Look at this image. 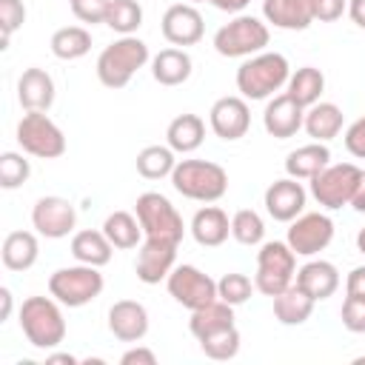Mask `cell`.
<instances>
[{
  "label": "cell",
  "instance_id": "6",
  "mask_svg": "<svg viewBox=\"0 0 365 365\" xmlns=\"http://www.w3.org/2000/svg\"><path fill=\"white\" fill-rule=\"evenodd\" d=\"M103 274L94 265H68V268H57L48 277V294L66 305V308H83L91 299H97L103 294Z\"/></svg>",
  "mask_w": 365,
  "mask_h": 365
},
{
  "label": "cell",
  "instance_id": "20",
  "mask_svg": "<svg viewBox=\"0 0 365 365\" xmlns=\"http://www.w3.org/2000/svg\"><path fill=\"white\" fill-rule=\"evenodd\" d=\"M17 100L26 111H48L54 103V80L46 68L31 66L17 80Z\"/></svg>",
  "mask_w": 365,
  "mask_h": 365
},
{
  "label": "cell",
  "instance_id": "43",
  "mask_svg": "<svg viewBox=\"0 0 365 365\" xmlns=\"http://www.w3.org/2000/svg\"><path fill=\"white\" fill-rule=\"evenodd\" d=\"M339 317H342V325L351 334H365V297H348L345 294Z\"/></svg>",
  "mask_w": 365,
  "mask_h": 365
},
{
  "label": "cell",
  "instance_id": "45",
  "mask_svg": "<svg viewBox=\"0 0 365 365\" xmlns=\"http://www.w3.org/2000/svg\"><path fill=\"white\" fill-rule=\"evenodd\" d=\"M314 3V20L334 23L348 11V0H311Z\"/></svg>",
  "mask_w": 365,
  "mask_h": 365
},
{
  "label": "cell",
  "instance_id": "44",
  "mask_svg": "<svg viewBox=\"0 0 365 365\" xmlns=\"http://www.w3.org/2000/svg\"><path fill=\"white\" fill-rule=\"evenodd\" d=\"M345 148L351 157L365 160V114L345 128Z\"/></svg>",
  "mask_w": 365,
  "mask_h": 365
},
{
  "label": "cell",
  "instance_id": "35",
  "mask_svg": "<svg viewBox=\"0 0 365 365\" xmlns=\"http://www.w3.org/2000/svg\"><path fill=\"white\" fill-rule=\"evenodd\" d=\"M174 148L171 145H145L140 154H137V174L145 177V180H163V177H171L177 160H174Z\"/></svg>",
  "mask_w": 365,
  "mask_h": 365
},
{
  "label": "cell",
  "instance_id": "33",
  "mask_svg": "<svg viewBox=\"0 0 365 365\" xmlns=\"http://www.w3.org/2000/svg\"><path fill=\"white\" fill-rule=\"evenodd\" d=\"M228 325H234V305H228L222 299H214V302L191 311V319H188V328L197 339L205 334H214L220 328H228Z\"/></svg>",
  "mask_w": 365,
  "mask_h": 365
},
{
  "label": "cell",
  "instance_id": "11",
  "mask_svg": "<svg viewBox=\"0 0 365 365\" xmlns=\"http://www.w3.org/2000/svg\"><path fill=\"white\" fill-rule=\"evenodd\" d=\"M165 285H168V294L188 311H197V308L220 299L217 297V282L205 271H200L197 265H174Z\"/></svg>",
  "mask_w": 365,
  "mask_h": 365
},
{
  "label": "cell",
  "instance_id": "1",
  "mask_svg": "<svg viewBox=\"0 0 365 365\" xmlns=\"http://www.w3.org/2000/svg\"><path fill=\"white\" fill-rule=\"evenodd\" d=\"M20 331L29 345L40 351H54L66 339L63 308L54 297H29L20 305Z\"/></svg>",
  "mask_w": 365,
  "mask_h": 365
},
{
  "label": "cell",
  "instance_id": "51",
  "mask_svg": "<svg viewBox=\"0 0 365 365\" xmlns=\"http://www.w3.org/2000/svg\"><path fill=\"white\" fill-rule=\"evenodd\" d=\"M0 302H3V305H0V322H6L9 314H11V291H9L6 285L0 288Z\"/></svg>",
  "mask_w": 365,
  "mask_h": 365
},
{
  "label": "cell",
  "instance_id": "12",
  "mask_svg": "<svg viewBox=\"0 0 365 365\" xmlns=\"http://www.w3.org/2000/svg\"><path fill=\"white\" fill-rule=\"evenodd\" d=\"M334 240V220L322 211H308L299 214L297 220H291L288 237L285 242L291 245V251L297 257H314L319 251H325Z\"/></svg>",
  "mask_w": 365,
  "mask_h": 365
},
{
  "label": "cell",
  "instance_id": "3",
  "mask_svg": "<svg viewBox=\"0 0 365 365\" xmlns=\"http://www.w3.org/2000/svg\"><path fill=\"white\" fill-rule=\"evenodd\" d=\"M171 185L177 194L197 202H217L228 191V174L211 160H177L171 171Z\"/></svg>",
  "mask_w": 365,
  "mask_h": 365
},
{
  "label": "cell",
  "instance_id": "36",
  "mask_svg": "<svg viewBox=\"0 0 365 365\" xmlns=\"http://www.w3.org/2000/svg\"><path fill=\"white\" fill-rule=\"evenodd\" d=\"M197 342H200V351L208 359H217V362L234 359L240 354V331H237V325H228V328H220L214 334H205Z\"/></svg>",
  "mask_w": 365,
  "mask_h": 365
},
{
  "label": "cell",
  "instance_id": "8",
  "mask_svg": "<svg viewBox=\"0 0 365 365\" xmlns=\"http://www.w3.org/2000/svg\"><path fill=\"white\" fill-rule=\"evenodd\" d=\"M134 211H137V220H140L143 234L148 240H165V242L180 245V240L185 234V225H182V217L171 205L168 197H163L160 191H145V194L137 197Z\"/></svg>",
  "mask_w": 365,
  "mask_h": 365
},
{
  "label": "cell",
  "instance_id": "16",
  "mask_svg": "<svg viewBox=\"0 0 365 365\" xmlns=\"http://www.w3.org/2000/svg\"><path fill=\"white\" fill-rule=\"evenodd\" d=\"M160 29H163V37L171 43V46H194L202 40V31H205V23H202V14L191 6V3H174L165 9L163 20H160Z\"/></svg>",
  "mask_w": 365,
  "mask_h": 365
},
{
  "label": "cell",
  "instance_id": "54",
  "mask_svg": "<svg viewBox=\"0 0 365 365\" xmlns=\"http://www.w3.org/2000/svg\"><path fill=\"white\" fill-rule=\"evenodd\" d=\"M191 3H202V0H191Z\"/></svg>",
  "mask_w": 365,
  "mask_h": 365
},
{
  "label": "cell",
  "instance_id": "9",
  "mask_svg": "<svg viewBox=\"0 0 365 365\" xmlns=\"http://www.w3.org/2000/svg\"><path fill=\"white\" fill-rule=\"evenodd\" d=\"M17 145L23 148V154L57 160L66 151V134L46 111H26L17 123Z\"/></svg>",
  "mask_w": 365,
  "mask_h": 365
},
{
  "label": "cell",
  "instance_id": "47",
  "mask_svg": "<svg viewBox=\"0 0 365 365\" xmlns=\"http://www.w3.org/2000/svg\"><path fill=\"white\" fill-rule=\"evenodd\" d=\"M345 294L348 297H365V265L351 268V274L345 277Z\"/></svg>",
  "mask_w": 365,
  "mask_h": 365
},
{
  "label": "cell",
  "instance_id": "48",
  "mask_svg": "<svg viewBox=\"0 0 365 365\" xmlns=\"http://www.w3.org/2000/svg\"><path fill=\"white\" fill-rule=\"evenodd\" d=\"M214 9H220V11H228V14H240L251 0H208Z\"/></svg>",
  "mask_w": 365,
  "mask_h": 365
},
{
  "label": "cell",
  "instance_id": "50",
  "mask_svg": "<svg viewBox=\"0 0 365 365\" xmlns=\"http://www.w3.org/2000/svg\"><path fill=\"white\" fill-rule=\"evenodd\" d=\"M348 17L359 29H365V0H348Z\"/></svg>",
  "mask_w": 365,
  "mask_h": 365
},
{
  "label": "cell",
  "instance_id": "13",
  "mask_svg": "<svg viewBox=\"0 0 365 365\" xmlns=\"http://www.w3.org/2000/svg\"><path fill=\"white\" fill-rule=\"evenodd\" d=\"M31 225L37 228L40 237L46 240H63L74 231L77 225V211L66 197H40L31 208Z\"/></svg>",
  "mask_w": 365,
  "mask_h": 365
},
{
  "label": "cell",
  "instance_id": "19",
  "mask_svg": "<svg viewBox=\"0 0 365 365\" xmlns=\"http://www.w3.org/2000/svg\"><path fill=\"white\" fill-rule=\"evenodd\" d=\"M108 331L120 342H140L148 334V311L137 299H117L108 308Z\"/></svg>",
  "mask_w": 365,
  "mask_h": 365
},
{
  "label": "cell",
  "instance_id": "32",
  "mask_svg": "<svg viewBox=\"0 0 365 365\" xmlns=\"http://www.w3.org/2000/svg\"><path fill=\"white\" fill-rule=\"evenodd\" d=\"M48 46L57 60H80L91 51V31L83 26H63L51 34Z\"/></svg>",
  "mask_w": 365,
  "mask_h": 365
},
{
  "label": "cell",
  "instance_id": "49",
  "mask_svg": "<svg viewBox=\"0 0 365 365\" xmlns=\"http://www.w3.org/2000/svg\"><path fill=\"white\" fill-rule=\"evenodd\" d=\"M351 208L359 211V214H365V171H362V177H359V182H356V188H354Z\"/></svg>",
  "mask_w": 365,
  "mask_h": 365
},
{
  "label": "cell",
  "instance_id": "29",
  "mask_svg": "<svg viewBox=\"0 0 365 365\" xmlns=\"http://www.w3.org/2000/svg\"><path fill=\"white\" fill-rule=\"evenodd\" d=\"M37 254H40V245H37V237L31 231H11V234H6L3 248H0L3 265L9 271H29L37 262Z\"/></svg>",
  "mask_w": 365,
  "mask_h": 365
},
{
  "label": "cell",
  "instance_id": "52",
  "mask_svg": "<svg viewBox=\"0 0 365 365\" xmlns=\"http://www.w3.org/2000/svg\"><path fill=\"white\" fill-rule=\"evenodd\" d=\"M46 362H66V365H77L80 359H77V356H71V354H48V356H46Z\"/></svg>",
  "mask_w": 365,
  "mask_h": 365
},
{
  "label": "cell",
  "instance_id": "28",
  "mask_svg": "<svg viewBox=\"0 0 365 365\" xmlns=\"http://www.w3.org/2000/svg\"><path fill=\"white\" fill-rule=\"evenodd\" d=\"M165 140H168V145L177 154L197 151L202 145V140H205V123H202V117H197V114H177L168 123V128H165Z\"/></svg>",
  "mask_w": 365,
  "mask_h": 365
},
{
  "label": "cell",
  "instance_id": "15",
  "mask_svg": "<svg viewBox=\"0 0 365 365\" xmlns=\"http://www.w3.org/2000/svg\"><path fill=\"white\" fill-rule=\"evenodd\" d=\"M208 125L225 143L245 137L251 125V111H248L245 97H220L208 111Z\"/></svg>",
  "mask_w": 365,
  "mask_h": 365
},
{
  "label": "cell",
  "instance_id": "17",
  "mask_svg": "<svg viewBox=\"0 0 365 365\" xmlns=\"http://www.w3.org/2000/svg\"><path fill=\"white\" fill-rule=\"evenodd\" d=\"M305 200H308V191L302 188L299 180L294 177H282V180H274L268 188H265V211L271 220L277 222H291L302 214L305 208Z\"/></svg>",
  "mask_w": 365,
  "mask_h": 365
},
{
  "label": "cell",
  "instance_id": "31",
  "mask_svg": "<svg viewBox=\"0 0 365 365\" xmlns=\"http://www.w3.org/2000/svg\"><path fill=\"white\" fill-rule=\"evenodd\" d=\"M103 234L108 237V242H111L114 248H123V251L137 248L140 240L145 237L140 220H137L134 214H128V211H111V214L103 220Z\"/></svg>",
  "mask_w": 365,
  "mask_h": 365
},
{
  "label": "cell",
  "instance_id": "38",
  "mask_svg": "<svg viewBox=\"0 0 365 365\" xmlns=\"http://www.w3.org/2000/svg\"><path fill=\"white\" fill-rule=\"evenodd\" d=\"M231 237L240 242V245H259L262 237H265V222L257 211L251 208H240L234 217H231Z\"/></svg>",
  "mask_w": 365,
  "mask_h": 365
},
{
  "label": "cell",
  "instance_id": "53",
  "mask_svg": "<svg viewBox=\"0 0 365 365\" xmlns=\"http://www.w3.org/2000/svg\"><path fill=\"white\" fill-rule=\"evenodd\" d=\"M356 248H359V254H365V225H362L359 234H356Z\"/></svg>",
  "mask_w": 365,
  "mask_h": 365
},
{
  "label": "cell",
  "instance_id": "26",
  "mask_svg": "<svg viewBox=\"0 0 365 365\" xmlns=\"http://www.w3.org/2000/svg\"><path fill=\"white\" fill-rule=\"evenodd\" d=\"M191 54L185 48H163L151 57V74L160 86H182L191 77Z\"/></svg>",
  "mask_w": 365,
  "mask_h": 365
},
{
  "label": "cell",
  "instance_id": "39",
  "mask_svg": "<svg viewBox=\"0 0 365 365\" xmlns=\"http://www.w3.org/2000/svg\"><path fill=\"white\" fill-rule=\"evenodd\" d=\"M29 174H31V165L23 154H17V151H3L0 154V185L6 191L20 188L29 180Z\"/></svg>",
  "mask_w": 365,
  "mask_h": 365
},
{
  "label": "cell",
  "instance_id": "30",
  "mask_svg": "<svg viewBox=\"0 0 365 365\" xmlns=\"http://www.w3.org/2000/svg\"><path fill=\"white\" fill-rule=\"evenodd\" d=\"M314 305L317 302L297 282H291L282 294L274 297V317L279 325H302L314 314Z\"/></svg>",
  "mask_w": 365,
  "mask_h": 365
},
{
  "label": "cell",
  "instance_id": "42",
  "mask_svg": "<svg viewBox=\"0 0 365 365\" xmlns=\"http://www.w3.org/2000/svg\"><path fill=\"white\" fill-rule=\"evenodd\" d=\"M71 6V14L80 20V23H106V14H108V6L111 0H68Z\"/></svg>",
  "mask_w": 365,
  "mask_h": 365
},
{
  "label": "cell",
  "instance_id": "40",
  "mask_svg": "<svg viewBox=\"0 0 365 365\" xmlns=\"http://www.w3.org/2000/svg\"><path fill=\"white\" fill-rule=\"evenodd\" d=\"M254 282L245 277V274H237V271H231V274H225L220 282H217V297L222 299V302H228V305H242V302H248L251 299V294H254Z\"/></svg>",
  "mask_w": 365,
  "mask_h": 365
},
{
  "label": "cell",
  "instance_id": "5",
  "mask_svg": "<svg viewBox=\"0 0 365 365\" xmlns=\"http://www.w3.org/2000/svg\"><path fill=\"white\" fill-rule=\"evenodd\" d=\"M294 277H297V254L291 251V245L282 240L262 242V248L257 251V277H254L257 291L274 299L294 282Z\"/></svg>",
  "mask_w": 365,
  "mask_h": 365
},
{
  "label": "cell",
  "instance_id": "10",
  "mask_svg": "<svg viewBox=\"0 0 365 365\" xmlns=\"http://www.w3.org/2000/svg\"><path fill=\"white\" fill-rule=\"evenodd\" d=\"M359 177H362V168H356L354 163H334V165L328 163L317 177H311V197L328 211L351 205Z\"/></svg>",
  "mask_w": 365,
  "mask_h": 365
},
{
  "label": "cell",
  "instance_id": "14",
  "mask_svg": "<svg viewBox=\"0 0 365 365\" xmlns=\"http://www.w3.org/2000/svg\"><path fill=\"white\" fill-rule=\"evenodd\" d=\"M174 259H177V242H165V240H143L140 251H137V279L145 285H157L163 279H168V274L174 271Z\"/></svg>",
  "mask_w": 365,
  "mask_h": 365
},
{
  "label": "cell",
  "instance_id": "7",
  "mask_svg": "<svg viewBox=\"0 0 365 365\" xmlns=\"http://www.w3.org/2000/svg\"><path fill=\"white\" fill-rule=\"evenodd\" d=\"M271 40L268 26L254 14H237L231 23L220 26L214 34V48L222 57H254Z\"/></svg>",
  "mask_w": 365,
  "mask_h": 365
},
{
  "label": "cell",
  "instance_id": "23",
  "mask_svg": "<svg viewBox=\"0 0 365 365\" xmlns=\"http://www.w3.org/2000/svg\"><path fill=\"white\" fill-rule=\"evenodd\" d=\"M228 234H231V220L220 205H205L191 220V237L205 248L222 245L228 240Z\"/></svg>",
  "mask_w": 365,
  "mask_h": 365
},
{
  "label": "cell",
  "instance_id": "24",
  "mask_svg": "<svg viewBox=\"0 0 365 365\" xmlns=\"http://www.w3.org/2000/svg\"><path fill=\"white\" fill-rule=\"evenodd\" d=\"M342 123H345V114L336 103H314L311 108H305V123L302 128L308 131L311 140L317 143H328L334 140L339 131H342Z\"/></svg>",
  "mask_w": 365,
  "mask_h": 365
},
{
  "label": "cell",
  "instance_id": "21",
  "mask_svg": "<svg viewBox=\"0 0 365 365\" xmlns=\"http://www.w3.org/2000/svg\"><path fill=\"white\" fill-rule=\"evenodd\" d=\"M262 17L274 29L305 31L314 23V3L311 0H262Z\"/></svg>",
  "mask_w": 365,
  "mask_h": 365
},
{
  "label": "cell",
  "instance_id": "22",
  "mask_svg": "<svg viewBox=\"0 0 365 365\" xmlns=\"http://www.w3.org/2000/svg\"><path fill=\"white\" fill-rule=\"evenodd\" d=\"M294 282H297L314 302H322V299L334 297V291L339 288V271H336V265L328 262V259H311V262H305V265L297 271Z\"/></svg>",
  "mask_w": 365,
  "mask_h": 365
},
{
  "label": "cell",
  "instance_id": "18",
  "mask_svg": "<svg viewBox=\"0 0 365 365\" xmlns=\"http://www.w3.org/2000/svg\"><path fill=\"white\" fill-rule=\"evenodd\" d=\"M305 123V108L285 91V94H274L262 111V125L271 137L277 140H288L294 137Z\"/></svg>",
  "mask_w": 365,
  "mask_h": 365
},
{
  "label": "cell",
  "instance_id": "25",
  "mask_svg": "<svg viewBox=\"0 0 365 365\" xmlns=\"http://www.w3.org/2000/svg\"><path fill=\"white\" fill-rule=\"evenodd\" d=\"M328 163H331L328 145L314 140V143H308V145L294 148V151L285 157V174L294 177V180H311V177H317Z\"/></svg>",
  "mask_w": 365,
  "mask_h": 365
},
{
  "label": "cell",
  "instance_id": "2",
  "mask_svg": "<svg viewBox=\"0 0 365 365\" xmlns=\"http://www.w3.org/2000/svg\"><path fill=\"white\" fill-rule=\"evenodd\" d=\"M291 66L279 51H259L237 68V91L245 100H265L288 86Z\"/></svg>",
  "mask_w": 365,
  "mask_h": 365
},
{
  "label": "cell",
  "instance_id": "41",
  "mask_svg": "<svg viewBox=\"0 0 365 365\" xmlns=\"http://www.w3.org/2000/svg\"><path fill=\"white\" fill-rule=\"evenodd\" d=\"M26 23V6L23 0H0V29H3V46H9L11 34Z\"/></svg>",
  "mask_w": 365,
  "mask_h": 365
},
{
  "label": "cell",
  "instance_id": "27",
  "mask_svg": "<svg viewBox=\"0 0 365 365\" xmlns=\"http://www.w3.org/2000/svg\"><path fill=\"white\" fill-rule=\"evenodd\" d=\"M111 251H114V245L108 242V237L103 234V228L100 231L86 228V231H77L71 237V257L77 262H83V265L103 268V265L111 262Z\"/></svg>",
  "mask_w": 365,
  "mask_h": 365
},
{
  "label": "cell",
  "instance_id": "34",
  "mask_svg": "<svg viewBox=\"0 0 365 365\" xmlns=\"http://www.w3.org/2000/svg\"><path fill=\"white\" fill-rule=\"evenodd\" d=\"M322 91H325V74L314 66H302L288 77V94L302 108H311L314 103H319Z\"/></svg>",
  "mask_w": 365,
  "mask_h": 365
},
{
  "label": "cell",
  "instance_id": "4",
  "mask_svg": "<svg viewBox=\"0 0 365 365\" xmlns=\"http://www.w3.org/2000/svg\"><path fill=\"white\" fill-rule=\"evenodd\" d=\"M145 63H148V46L134 34H123L120 40H114L100 51L97 77L106 88H125Z\"/></svg>",
  "mask_w": 365,
  "mask_h": 365
},
{
  "label": "cell",
  "instance_id": "37",
  "mask_svg": "<svg viewBox=\"0 0 365 365\" xmlns=\"http://www.w3.org/2000/svg\"><path fill=\"white\" fill-rule=\"evenodd\" d=\"M106 26L111 31L123 34H134L143 26V6L137 0H111L108 14H106Z\"/></svg>",
  "mask_w": 365,
  "mask_h": 365
},
{
  "label": "cell",
  "instance_id": "46",
  "mask_svg": "<svg viewBox=\"0 0 365 365\" xmlns=\"http://www.w3.org/2000/svg\"><path fill=\"white\" fill-rule=\"evenodd\" d=\"M120 365H157V354H154L151 348L134 345V348H128V351L120 356Z\"/></svg>",
  "mask_w": 365,
  "mask_h": 365
}]
</instances>
